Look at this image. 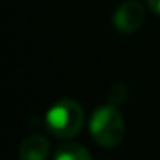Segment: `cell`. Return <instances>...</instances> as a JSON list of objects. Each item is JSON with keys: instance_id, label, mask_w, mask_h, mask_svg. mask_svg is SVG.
<instances>
[{"instance_id": "cell-1", "label": "cell", "mask_w": 160, "mask_h": 160, "mask_svg": "<svg viewBox=\"0 0 160 160\" xmlns=\"http://www.w3.org/2000/svg\"><path fill=\"white\" fill-rule=\"evenodd\" d=\"M126 132L124 119L114 105H102L91 114L90 134L103 148L117 146Z\"/></svg>"}, {"instance_id": "cell-2", "label": "cell", "mask_w": 160, "mask_h": 160, "mask_svg": "<svg viewBox=\"0 0 160 160\" xmlns=\"http://www.w3.org/2000/svg\"><path fill=\"white\" fill-rule=\"evenodd\" d=\"M47 128L57 138H72L81 131L84 122L83 107L76 100H59L45 115Z\"/></svg>"}, {"instance_id": "cell-3", "label": "cell", "mask_w": 160, "mask_h": 160, "mask_svg": "<svg viewBox=\"0 0 160 160\" xmlns=\"http://www.w3.org/2000/svg\"><path fill=\"white\" fill-rule=\"evenodd\" d=\"M143 21H145V9L136 0H128L122 5H119V9L114 12V19H112L115 29L122 35H131V33L138 31Z\"/></svg>"}, {"instance_id": "cell-4", "label": "cell", "mask_w": 160, "mask_h": 160, "mask_svg": "<svg viewBox=\"0 0 160 160\" xmlns=\"http://www.w3.org/2000/svg\"><path fill=\"white\" fill-rule=\"evenodd\" d=\"M50 152L48 139L42 134H31L21 143L19 158L21 160H47Z\"/></svg>"}, {"instance_id": "cell-5", "label": "cell", "mask_w": 160, "mask_h": 160, "mask_svg": "<svg viewBox=\"0 0 160 160\" xmlns=\"http://www.w3.org/2000/svg\"><path fill=\"white\" fill-rule=\"evenodd\" d=\"M53 160H93L84 146L78 145V143H66L57 148Z\"/></svg>"}, {"instance_id": "cell-6", "label": "cell", "mask_w": 160, "mask_h": 160, "mask_svg": "<svg viewBox=\"0 0 160 160\" xmlns=\"http://www.w3.org/2000/svg\"><path fill=\"white\" fill-rule=\"evenodd\" d=\"M146 4H148V7L152 9L155 14L160 16V0H146Z\"/></svg>"}]
</instances>
